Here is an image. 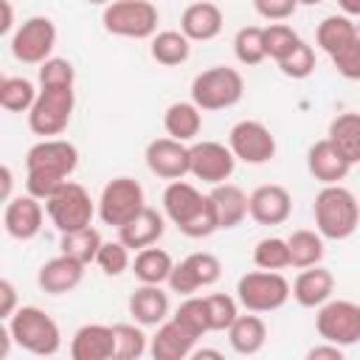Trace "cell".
<instances>
[{"instance_id": "3957f363", "label": "cell", "mask_w": 360, "mask_h": 360, "mask_svg": "<svg viewBox=\"0 0 360 360\" xmlns=\"http://www.w3.org/2000/svg\"><path fill=\"white\" fill-rule=\"evenodd\" d=\"M242 96H245V79L236 68H228V65H214V68L197 73L191 82V101L202 112L228 110V107L239 104Z\"/></svg>"}, {"instance_id": "ac0fdd59", "label": "cell", "mask_w": 360, "mask_h": 360, "mask_svg": "<svg viewBox=\"0 0 360 360\" xmlns=\"http://www.w3.org/2000/svg\"><path fill=\"white\" fill-rule=\"evenodd\" d=\"M222 22H225V14L211 0L188 3L180 14V31L188 37V42H208V39L219 37Z\"/></svg>"}, {"instance_id": "4dcf8cb0", "label": "cell", "mask_w": 360, "mask_h": 360, "mask_svg": "<svg viewBox=\"0 0 360 360\" xmlns=\"http://www.w3.org/2000/svg\"><path fill=\"white\" fill-rule=\"evenodd\" d=\"M172 270H174L172 256H169L163 248H155V245L138 250L135 259H132V273H135V278H138L141 284H155V287L169 284Z\"/></svg>"}, {"instance_id": "2e32d148", "label": "cell", "mask_w": 360, "mask_h": 360, "mask_svg": "<svg viewBox=\"0 0 360 360\" xmlns=\"http://www.w3.org/2000/svg\"><path fill=\"white\" fill-rule=\"evenodd\" d=\"M290 214H292V197L278 183L256 186L248 194V217L256 219L259 225H281L290 219Z\"/></svg>"}, {"instance_id": "ab89813d", "label": "cell", "mask_w": 360, "mask_h": 360, "mask_svg": "<svg viewBox=\"0 0 360 360\" xmlns=\"http://www.w3.org/2000/svg\"><path fill=\"white\" fill-rule=\"evenodd\" d=\"M233 53L248 68L264 62L267 59V51H264V28L262 25H245V28H239L236 37H233Z\"/></svg>"}, {"instance_id": "f6af8a7d", "label": "cell", "mask_w": 360, "mask_h": 360, "mask_svg": "<svg viewBox=\"0 0 360 360\" xmlns=\"http://www.w3.org/2000/svg\"><path fill=\"white\" fill-rule=\"evenodd\" d=\"M76 84V68L70 59L51 56L45 65H39V87H73Z\"/></svg>"}, {"instance_id": "8d00e7d4", "label": "cell", "mask_w": 360, "mask_h": 360, "mask_svg": "<svg viewBox=\"0 0 360 360\" xmlns=\"http://www.w3.org/2000/svg\"><path fill=\"white\" fill-rule=\"evenodd\" d=\"M172 321H177L183 329H188L194 338H202L205 332H211V318H208V304L205 295H188L180 301V307L174 309Z\"/></svg>"}, {"instance_id": "9a60e30c", "label": "cell", "mask_w": 360, "mask_h": 360, "mask_svg": "<svg viewBox=\"0 0 360 360\" xmlns=\"http://www.w3.org/2000/svg\"><path fill=\"white\" fill-rule=\"evenodd\" d=\"M143 160H146V169L160 177V180H183L188 172H191V155H188V143H180V141H172V138H155L146 143V152H143Z\"/></svg>"}, {"instance_id": "7402d4cb", "label": "cell", "mask_w": 360, "mask_h": 360, "mask_svg": "<svg viewBox=\"0 0 360 360\" xmlns=\"http://www.w3.org/2000/svg\"><path fill=\"white\" fill-rule=\"evenodd\" d=\"M335 292V276L326 267H307L292 281V298L304 309H321L326 301H332Z\"/></svg>"}, {"instance_id": "8992f818", "label": "cell", "mask_w": 360, "mask_h": 360, "mask_svg": "<svg viewBox=\"0 0 360 360\" xmlns=\"http://www.w3.org/2000/svg\"><path fill=\"white\" fill-rule=\"evenodd\" d=\"M45 211H48V219L53 222V228L59 233H73V231L93 225V217L98 214V202H93V197L87 194V188L82 183L68 180L45 202Z\"/></svg>"}, {"instance_id": "db71d44e", "label": "cell", "mask_w": 360, "mask_h": 360, "mask_svg": "<svg viewBox=\"0 0 360 360\" xmlns=\"http://www.w3.org/2000/svg\"><path fill=\"white\" fill-rule=\"evenodd\" d=\"M340 14L349 20H360V0H340Z\"/></svg>"}, {"instance_id": "8fae6325", "label": "cell", "mask_w": 360, "mask_h": 360, "mask_svg": "<svg viewBox=\"0 0 360 360\" xmlns=\"http://www.w3.org/2000/svg\"><path fill=\"white\" fill-rule=\"evenodd\" d=\"M228 149L248 166H262L276 158V135L256 118H242L228 132Z\"/></svg>"}, {"instance_id": "f35d334b", "label": "cell", "mask_w": 360, "mask_h": 360, "mask_svg": "<svg viewBox=\"0 0 360 360\" xmlns=\"http://www.w3.org/2000/svg\"><path fill=\"white\" fill-rule=\"evenodd\" d=\"M253 264L259 270H267V273H281L284 267H290L287 239H281V236H264V239H259L256 248H253Z\"/></svg>"}, {"instance_id": "7c38bea8", "label": "cell", "mask_w": 360, "mask_h": 360, "mask_svg": "<svg viewBox=\"0 0 360 360\" xmlns=\"http://www.w3.org/2000/svg\"><path fill=\"white\" fill-rule=\"evenodd\" d=\"M79 166V149L65 138H48L37 141L25 152V172L48 174L56 180H70V174Z\"/></svg>"}, {"instance_id": "cb8c5ba5", "label": "cell", "mask_w": 360, "mask_h": 360, "mask_svg": "<svg viewBox=\"0 0 360 360\" xmlns=\"http://www.w3.org/2000/svg\"><path fill=\"white\" fill-rule=\"evenodd\" d=\"M127 309L138 326H160L169 321V295L155 284H141L129 295Z\"/></svg>"}, {"instance_id": "30bf717a", "label": "cell", "mask_w": 360, "mask_h": 360, "mask_svg": "<svg viewBox=\"0 0 360 360\" xmlns=\"http://www.w3.org/2000/svg\"><path fill=\"white\" fill-rule=\"evenodd\" d=\"M315 329L323 338V343L332 346H354L360 340V304L346 298L326 301L315 315Z\"/></svg>"}, {"instance_id": "5bb4252c", "label": "cell", "mask_w": 360, "mask_h": 360, "mask_svg": "<svg viewBox=\"0 0 360 360\" xmlns=\"http://www.w3.org/2000/svg\"><path fill=\"white\" fill-rule=\"evenodd\" d=\"M191 155V177L208 183V186H222L236 169V158L228 149V143L219 141H194L188 146Z\"/></svg>"}, {"instance_id": "d6a6232c", "label": "cell", "mask_w": 360, "mask_h": 360, "mask_svg": "<svg viewBox=\"0 0 360 360\" xmlns=\"http://www.w3.org/2000/svg\"><path fill=\"white\" fill-rule=\"evenodd\" d=\"M149 53L163 68H177L191 56V42L183 31H158L149 42Z\"/></svg>"}, {"instance_id": "d6986e66", "label": "cell", "mask_w": 360, "mask_h": 360, "mask_svg": "<svg viewBox=\"0 0 360 360\" xmlns=\"http://www.w3.org/2000/svg\"><path fill=\"white\" fill-rule=\"evenodd\" d=\"M307 169H309V174L318 183H323V186H340V180H346V174L352 172V163L335 149V143L329 138H321L307 152Z\"/></svg>"}, {"instance_id": "52a82bcc", "label": "cell", "mask_w": 360, "mask_h": 360, "mask_svg": "<svg viewBox=\"0 0 360 360\" xmlns=\"http://www.w3.org/2000/svg\"><path fill=\"white\" fill-rule=\"evenodd\" d=\"M76 107L73 87H39V96L28 112V127L42 141L56 138L68 129Z\"/></svg>"}, {"instance_id": "836d02e7", "label": "cell", "mask_w": 360, "mask_h": 360, "mask_svg": "<svg viewBox=\"0 0 360 360\" xmlns=\"http://www.w3.org/2000/svg\"><path fill=\"white\" fill-rule=\"evenodd\" d=\"M287 248H290V267H298V270L318 267L323 259V236L309 228L292 231L287 236Z\"/></svg>"}, {"instance_id": "7a4b0ae2", "label": "cell", "mask_w": 360, "mask_h": 360, "mask_svg": "<svg viewBox=\"0 0 360 360\" xmlns=\"http://www.w3.org/2000/svg\"><path fill=\"white\" fill-rule=\"evenodd\" d=\"M14 343L25 349L28 354L37 357H51L62 346V332L59 323L39 307H20L8 321H6Z\"/></svg>"}, {"instance_id": "681fc988", "label": "cell", "mask_w": 360, "mask_h": 360, "mask_svg": "<svg viewBox=\"0 0 360 360\" xmlns=\"http://www.w3.org/2000/svg\"><path fill=\"white\" fill-rule=\"evenodd\" d=\"M304 360H346L343 349L340 346H332V343H318L312 349H307Z\"/></svg>"}, {"instance_id": "f546056e", "label": "cell", "mask_w": 360, "mask_h": 360, "mask_svg": "<svg viewBox=\"0 0 360 360\" xmlns=\"http://www.w3.org/2000/svg\"><path fill=\"white\" fill-rule=\"evenodd\" d=\"M211 202L217 208V219H219V228H236L245 222L248 217V194L236 186V183H222V186H214L211 188Z\"/></svg>"}, {"instance_id": "7bdbcfd3", "label": "cell", "mask_w": 360, "mask_h": 360, "mask_svg": "<svg viewBox=\"0 0 360 360\" xmlns=\"http://www.w3.org/2000/svg\"><path fill=\"white\" fill-rule=\"evenodd\" d=\"M96 264H98V270L104 273V276H121V273H127L129 267H132V259H129V248L121 242V239H110V242H104L101 245V250H98V256H96Z\"/></svg>"}, {"instance_id": "484cf974", "label": "cell", "mask_w": 360, "mask_h": 360, "mask_svg": "<svg viewBox=\"0 0 360 360\" xmlns=\"http://www.w3.org/2000/svg\"><path fill=\"white\" fill-rule=\"evenodd\" d=\"M166 231V217L155 208H143L132 222H127L124 228H118V239L129 248V250H143V248H152L158 245V239L163 236Z\"/></svg>"}, {"instance_id": "e575fe53", "label": "cell", "mask_w": 360, "mask_h": 360, "mask_svg": "<svg viewBox=\"0 0 360 360\" xmlns=\"http://www.w3.org/2000/svg\"><path fill=\"white\" fill-rule=\"evenodd\" d=\"M39 90L25 76H3L0 79V107L8 112H31Z\"/></svg>"}, {"instance_id": "60d3db41", "label": "cell", "mask_w": 360, "mask_h": 360, "mask_svg": "<svg viewBox=\"0 0 360 360\" xmlns=\"http://www.w3.org/2000/svg\"><path fill=\"white\" fill-rule=\"evenodd\" d=\"M298 42H301V37H298V31L292 25H287V22H270V25H264V51H267V56L276 65L287 53H292V48Z\"/></svg>"}, {"instance_id": "4fadbf2b", "label": "cell", "mask_w": 360, "mask_h": 360, "mask_svg": "<svg viewBox=\"0 0 360 360\" xmlns=\"http://www.w3.org/2000/svg\"><path fill=\"white\" fill-rule=\"evenodd\" d=\"M219 276H222V262L208 250H197V253H188L186 259H180L174 264V270L169 276V290L188 298L197 290L217 284Z\"/></svg>"}, {"instance_id": "603a6c76", "label": "cell", "mask_w": 360, "mask_h": 360, "mask_svg": "<svg viewBox=\"0 0 360 360\" xmlns=\"http://www.w3.org/2000/svg\"><path fill=\"white\" fill-rule=\"evenodd\" d=\"M194 349H197V338L172 318L160 323L158 332L149 338L152 360H188Z\"/></svg>"}, {"instance_id": "ffe728a7", "label": "cell", "mask_w": 360, "mask_h": 360, "mask_svg": "<svg viewBox=\"0 0 360 360\" xmlns=\"http://www.w3.org/2000/svg\"><path fill=\"white\" fill-rule=\"evenodd\" d=\"M115 335L107 323H84L70 338V360H112Z\"/></svg>"}, {"instance_id": "44dd1931", "label": "cell", "mask_w": 360, "mask_h": 360, "mask_svg": "<svg viewBox=\"0 0 360 360\" xmlns=\"http://www.w3.org/2000/svg\"><path fill=\"white\" fill-rule=\"evenodd\" d=\"M82 278H84V264L76 262V259H70V256H65V253L48 259L39 267V273H37L39 290L42 292H51V295H65V292L76 290L82 284Z\"/></svg>"}, {"instance_id": "83f0119b", "label": "cell", "mask_w": 360, "mask_h": 360, "mask_svg": "<svg viewBox=\"0 0 360 360\" xmlns=\"http://www.w3.org/2000/svg\"><path fill=\"white\" fill-rule=\"evenodd\" d=\"M357 37H360V34H357V22L349 20V17H343L340 11L323 17V20L318 22V31H315V42H318V48H321L323 53H329V59H332L335 53H340L343 48H349Z\"/></svg>"}, {"instance_id": "11a10c76", "label": "cell", "mask_w": 360, "mask_h": 360, "mask_svg": "<svg viewBox=\"0 0 360 360\" xmlns=\"http://www.w3.org/2000/svg\"><path fill=\"white\" fill-rule=\"evenodd\" d=\"M357 34H360V20H357Z\"/></svg>"}, {"instance_id": "816d5d0a", "label": "cell", "mask_w": 360, "mask_h": 360, "mask_svg": "<svg viewBox=\"0 0 360 360\" xmlns=\"http://www.w3.org/2000/svg\"><path fill=\"white\" fill-rule=\"evenodd\" d=\"M0 34H8L11 31V25H14V8H11V3L8 0H0Z\"/></svg>"}, {"instance_id": "ba28073f", "label": "cell", "mask_w": 360, "mask_h": 360, "mask_svg": "<svg viewBox=\"0 0 360 360\" xmlns=\"http://www.w3.org/2000/svg\"><path fill=\"white\" fill-rule=\"evenodd\" d=\"M143 208V186L135 177H112L98 194V219L115 231L132 222Z\"/></svg>"}, {"instance_id": "d590c367", "label": "cell", "mask_w": 360, "mask_h": 360, "mask_svg": "<svg viewBox=\"0 0 360 360\" xmlns=\"http://www.w3.org/2000/svg\"><path fill=\"white\" fill-rule=\"evenodd\" d=\"M101 245H104L101 233L90 225V228H82V231H73V233H62L59 253H65V256H70V259H76V262H82L87 267L90 262L96 264V256H98Z\"/></svg>"}, {"instance_id": "f1b7e54d", "label": "cell", "mask_w": 360, "mask_h": 360, "mask_svg": "<svg viewBox=\"0 0 360 360\" xmlns=\"http://www.w3.org/2000/svg\"><path fill=\"white\" fill-rule=\"evenodd\" d=\"M228 343L236 354H245V357L259 354L267 343V323L262 321V315H253V312L239 315L228 329Z\"/></svg>"}, {"instance_id": "f907efd6", "label": "cell", "mask_w": 360, "mask_h": 360, "mask_svg": "<svg viewBox=\"0 0 360 360\" xmlns=\"http://www.w3.org/2000/svg\"><path fill=\"white\" fill-rule=\"evenodd\" d=\"M0 180H3V188H0V197H3V202L14 200V194H11V186H14V174H11V166H8V163H3V166H0Z\"/></svg>"}, {"instance_id": "ee69618b", "label": "cell", "mask_w": 360, "mask_h": 360, "mask_svg": "<svg viewBox=\"0 0 360 360\" xmlns=\"http://www.w3.org/2000/svg\"><path fill=\"white\" fill-rule=\"evenodd\" d=\"M278 70H281L287 79H307V76L315 70V48L301 39V42L292 48V53H287V56L278 62Z\"/></svg>"}, {"instance_id": "c3c4849f", "label": "cell", "mask_w": 360, "mask_h": 360, "mask_svg": "<svg viewBox=\"0 0 360 360\" xmlns=\"http://www.w3.org/2000/svg\"><path fill=\"white\" fill-rule=\"evenodd\" d=\"M17 309L20 307H17V290H14V284L8 278H0V318L8 321Z\"/></svg>"}, {"instance_id": "6da1fadb", "label": "cell", "mask_w": 360, "mask_h": 360, "mask_svg": "<svg viewBox=\"0 0 360 360\" xmlns=\"http://www.w3.org/2000/svg\"><path fill=\"white\" fill-rule=\"evenodd\" d=\"M315 231L323 239H349L360 225V202L346 186H323L312 202Z\"/></svg>"}, {"instance_id": "277c9868", "label": "cell", "mask_w": 360, "mask_h": 360, "mask_svg": "<svg viewBox=\"0 0 360 360\" xmlns=\"http://www.w3.org/2000/svg\"><path fill=\"white\" fill-rule=\"evenodd\" d=\"M158 6L149 0H115L101 11V25L112 37L152 39L158 34Z\"/></svg>"}, {"instance_id": "d4e9b609", "label": "cell", "mask_w": 360, "mask_h": 360, "mask_svg": "<svg viewBox=\"0 0 360 360\" xmlns=\"http://www.w3.org/2000/svg\"><path fill=\"white\" fill-rule=\"evenodd\" d=\"M208 194H200L197 186L186 183V180H174L163 188V217L172 219V225H177V231L202 208Z\"/></svg>"}, {"instance_id": "bcb514c9", "label": "cell", "mask_w": 360, "mask_h": 360, "mask_svg": "<svg viewBox=\"0 0 360 360\" xmlns=\"http://www.w3.org/2000/svg\"><path fill=\"white\" fill-rule=\"evenodd\" d=\"M332 65H335V70H338L343 79L360 82V37H357L349 48H343L340 53H335V56H332Z\"/></svg>"}, {"instance_id": "4316f807", "label": "cell", "mask_w": 360, "mask_h": 360, "mask_svg": "<svg viewBox=\"0 0 360 360\" xmlns=\"http://www.w3.org/2000/svg\"><path fill=\"white\" fill-rule=\"evenodd\" d=\"M163 129H166V138L191 143L202 129V110L194 101H174L163 112Z\"/></svg>"}, {"instance_id": "7dc6e473", "label": "cell", "mask_w": 360, "mask_h": 360, "mask_svg": "<svg viewBox=\"0 0 360 360\" xmlns=\"http://www.w3.org/2000/svg\"><path fill=\"white\" fill-rule=\"evenodd\" d=\"M253 8L267 22H284L298 11V3L295 0H256Z\"/></svg>"}, {"instance_id": "5b68a950", "label": "cell", "mask_w": 360, "mask_h": 360, "mask_svg": "<svg viewBox=\"0 0 360 360\" xmlns=\"http://www.w3.org/2000/svg\"><path fill=\"white\" fill-rule=\"evenodd\" d=\"M292 298V284L281 273H267V270H250L239 276L236 281V301L253 315L262 312H276Z\"/></svg>"}, {"instance_id": "74e56055", "label": "cell", "mask_w": 360, "mask_h": 360, "mask_svg": "<svg viewBox=\"0 0 360 360\" xmlns=\"http://www.w3.org/2000/svg\"><path fill=\"white\" fill-rule=\"evenodd\" d=\"M115 354L112 360H141L149 352V338L138 323H112Z\"/></svg>"}, {"instance_id": "9c48e42d", "label": "cell", "mask_w": 360, "mask_h": 360, "mask_svg": "<svg viewBox=\"0 0 360 360\" xmlns=\"http://www.w3.org/2000/svg\"><path fill=\"white\" fill-rule=\"evenodd\" d=\"M56 45V25L51 17H28L11 34V56L22 65H45Z\"/></svg>"}, {"instance_id": "f5cc1de1", "label": "cell", "mask_w": 360, "mask_h": 360, "mask_svg": "<svg viewBox=\"0 0 360 360\" xmlns=\"http://www.w3.org/2000/svg\"><path fill=\"white\" fill-rule=\"evenodd\" d=\"M188 360H225V354L214 346H202V349H194Z\"/></svg>"}, {"instance_id": "1f68e13d", "label": "cell", "mask_w": 360, "mask_h": 360, "mask_svg": "<svg viewBox=\"0 0 360 360\" xmlns=\"http://www.w3.org/2000/svg\"><path fill=\"white\" fill-rule=\"evenodd\" d=\"M326 138L354 166L360 163V112H340L332 118Z\"/></svg>"}, {"instance_id": "e0dca14e", "label": "cell", "mask_w": 360, "mask_h": 360, "mask_svg": "<svg viewBox=\"0 0 360 360\" xmlns=\"http://www.w3.org/2000/svg\"><path fill=\"white\" fill-rule=\"evenodd\" d=\"M45 205L31 197V194H17L14 200L6 202L3 208V228L11 239L28 242L42 231V219H45Z\"/></svg>"}, {"instance_id": "b9f144b4", "label": "cell", "mask_w": 360, "mask_h": 360, "mask_svg": "<svg viewBox=\"0 0 360 360\" xmlns=\"http://www.w3.org/2000/svg\"><path fill=\"white\" fill-rule=\"evenodd\" d=\"M208 304V318H211V332H228L233 321L239 318V301L228 292H211L205 295Z\"/></svg>"}]
</instances>
